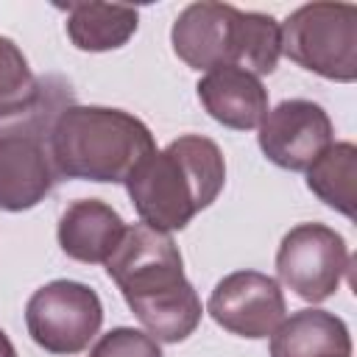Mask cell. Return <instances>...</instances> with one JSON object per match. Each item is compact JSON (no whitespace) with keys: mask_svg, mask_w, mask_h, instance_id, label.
I'll return each instance as SVG.
<instances>
[{"mask_svg":"<svg viewBox=\"0 0 357 357\" xmlns=\"http://www.w3.org/2000/svg\"><path fill=\"white\" fill-rule=\"evenodd\" d=\"M103 265L134 318L156 343H181L198 329L204 307L167 231L142 220L126 226L120 245Z\"/></svg>","mask_w":357,"mask_h":357,"instance_id":"6da1fadb","label":"cell"},{"mask_svg":"<svg viewBox=\"0 0 357 357\" xmlns=\"http://www.w3.org/2000/svg\"><path fill=\"white\" fill-rule=\"evenodd\" d=\"M123 184L139 220L173 234L218 201L226 187V159L215 139L181 134L145 156Z\"/></svg>","mask_w":357,"mask_h":357,"instance_id":"7a4b0ae2","label":"cell"},{"mask_svg":"<svg viewBox=\"0 0 357 357\" xmlns=\"http://www.w3.org/2000/svg\"><path fill=\"white\" fill-rule=\"evenodd\" d=\"M156 151L151 128L126 109L67 103L50 128V156L59 178L123 184Z\"/></svg>","mask_w":357,"mask_h":357,"instance_id":"3957f363","label":"cell"},{"mask_svg":"<svg viewBox=\"0 0 357 357\" xmlns=\"http://www.w3.org/2000/svg\"><path fill=\"white\" fill-rule=\"evenodd\" d=\"M173 53L192 70L243 67L257 78L271 75L282 59V31L271 14L243 11L229 3H190L170 28Z\"/></svg>","mask_w":357,"mask_h":357,"instance_id":"277c9868","label":"cell"},{"mask_svg":"<svg viewBox=\"0 0 357 357\" xmlns=\"http://www.w3.org/2000/svg\"><path fill=\"white\" fill-rule=\"evenodd\" d=\"M75 95L61 75H45L36 100L0 120V209L25 212L42 204L59 181L50 156L56 114Z\"/></svg>","mask_w":357,"mask_h":357,"instance_id":"5b68a950","label":"cell"},{"mask_svg":"<svg viewBox=\"0 0 357 357\" xmlns=\"http://www.w3.org/2000/svg\"><path fill=\"white\" fill-rule=\"evenodd\" d=\"M282 56L326 81L357 78V6L304 3L279 22Z\"/></svg>","mask_w":357,"mask_h":357,"instance_id":"8992f818","label":"cell"},{"mask_svg":"<svg viewBox=\"0 0 357 357\" xmlns=\"http://www.w3.org/2000/svg\"><path fill=\"white\" fill-rule=\"evenodd\" d=\"M100 326V296L75 279H53L36 287L25 304V329L47 354H81L98 337Z\"/></svg>","mask_w":357,"mask_h":357,"instance_id":"52a82bcc","label":"cell"},{"mask_svg":"<svg viewBox=\"0 0 357 357\" xmlns=\"http://www.w3.org/2000/svg\"><path fill=\"white\" fill-rule=\"evenodd\" d=\"M351 254L340 231L326 223L293 226L276 248V276L301 301L321 304L337 293Z\"/></svg>","mask_w":357,"mask_h":357,"instance_id":"ba28073f","label":"cell"},{"mask_svg":"<svg viewBox=\"0 0 357 357\" xmlns=\"http://www.w3.org/2000/svg\"><path fill=\"white\" fill-rule=\"evenodd\" d=\"M206 312L220 329L237 337L262 340L287 318V304L273 276L243 268L218 279L209 293Z\"/></svg>","mask_w":357,"mask_h":357,"instance_id":"9c48e42d","label":"cell"},{"mask_svg":"<svg viewBox=\"0 0 357 357\" xmlns=\"http://www.w3.org/2000/svg\"><path fill=\"white\" fill-rule=\"evenodd\" d=\"M262 156L282 170H307L332 142L335 128L326 109L307 98H290L268 109L257 134Z\"/></svg>","mask_w":357,"mask_h":357,"instance_id":"30bf717a","label":"cell"},{"mask_svg":"<svg viewBox=\"0 0 357 357\" xmlns=\"http://www.w3.org/2000/svg\"><path fill=\"white\" fill-rule=\"evenodd\" d=\"M195 95L204 112L231 131L259 128L271 109L265 84L243 67H218L204 73L195 84Z\"/></svg>","mask_w":357,"mask_h":357,"instance_id":"8fae6325","label":"cell"},{"mask_svg":"<svg viewBox=\"0 0 357 357\" xmlns=\"http://www.w3.org/2000/svg\"><path fill=\"white\" fill-rule=\"evenodd\" d=\"M123 215L100 198H78L59 218V248L84 265H103L126 234Z\"/></svg>","mask_w":357,"mask_h":357,"instance_id":"7c38bea8","label":"cell"},{"mask_svg":"<svg viewBox=\"0 0 357 357\" xmlns=\"http://www.w3.org/2000/svg\"><path fill=\"white\" fill-rule=\"evenodd\" d=\"M271 357H351V332L329 310H298L284 318L268 343Z\"/></svg>","mask_w":357,"mask_h":357,"instance_id":"4fadbf2b","label":"cell"},{"mask_svg":"<svg viewBox=\"0 0 357 357\" xmlns=\"http://www.w3.org/2000/svg\"><path fill=\"white\" fill-rule=\"evenodd\" d=\"M67 14L64 31L73 47L84 53H106L128 45L139 28V11L117 3H67L59 6Z\"/></svg>","mask_w":357,"mask_h":357,"instance_id":"5bb4252c","label":"cell"},{"mask_svg":"<svg viewBox=\"0 0 357 357\" xmlns=\"http://www.w3.org/2000/svg\"><path fill=\"white\" fill-rule=\"evenodd\" d=\"M307 190L329 209L354 220V181H357V145L332 142L307 170Z\"/></svg>","mask_w":357,"mask_h":357,"instance_id":"9a60e30c","label":"cell"},{"mask_svg":"<svg viewBox=\"0 0 357 357\" xmlns=\"http://www.w3.org/2000/svg\"><path fill=\"white\" fill-rule=\"evenodd\" d=\"M42 78L33 75L25 53L8 36H0V120L28 109L39 95Z\"/></svg>","mask_w":357,"mask_h":357,"instance_id":"2e32d148","label":"cell"},{"mask_svg":"<svg viewBox=\"0 0 357 357\" xmlns=\"http://www.w3.org/2000/svg\"><path fill=\"white\" fill-rule=\"evenodd\" d=\"M89 357H165V354L162 346L145 329L114 326L95 340Z\"/></svg>","mask_w":357,"mask_h":357,"instance_id":"e0dca14e","label":"cell"},{"mask_svg":"<svg viewBox=\"0 0 357 357\" xmlns=\"http://www.w3.org/2000/svg\"><path fill=\"white\" fill-rule=\"evenodd\" d=\"M0 357H17V349H14L11 337L3 329H0Z\"/></svg>","mask_w":357,"mask_h":357,"instance_id":"ac0fdd59","label":"cell"}]
</instances>
